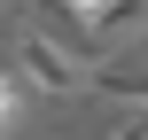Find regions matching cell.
I'll list each match as a JSON object with an SVG mask.
<instances>
[{
    "label": "cell",
    "instance_id": "cell-2",
    "mask_svg": "<svg viewBox=\"0 0 148 140\" xmlns=\"http://www.w3.org/2000/svg\"><path fill=\"white\" fill-rule=\"evenodd\" d=\"M94 94H101V101H125V109H148V47L94 62Z\"/></svg>",
    "mask_w": 148,
    "mask_h": 140
},
{
    "label": "cell",
    "instance_id": "cell-4",
    "mask_svg": "<svg viewBox=\"0 0 148 140\" xmlns=\"http://www.w3.org/2000/svg\"><path fill=\"white\" fill-rule=\"evenodd\" d=\"M109 140H148V125H140V117H125V125H117Z\"/></svg>",
    "mask_w": 148,
    "mask_h": 140
},
{
    "label": "cell",
    "instance_id": "cell-3",
    "mask_svg": "<svg viewBox=\"0 0 148 140\" xmlns=\"http://www.w3.org/2000/svg\"><path fill=\"white\" fill-rule=\"evenodd\" d=\"M16 117H23V86L16 70H0V132H16Z\"/></svg>",
    "mask_w": 148,
    "mask_h": 140
},
{
    "label": "cell",
    "instance_id": "cell-1",
    "mask_svg": "<svg viewBox=\"0 0 148 140\" xmlns=\"http://www.w3.org/2000/svg\"><path fill=\"white\" fill-rule=\"evenodd\" d=\"M16 86L47 94V101H78V94H94V70L70 47H55L39 23H16Z\"/></svg>",
    "mask_w": 148,
    "mask_h": 140
}]
</instances>
